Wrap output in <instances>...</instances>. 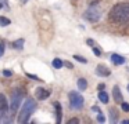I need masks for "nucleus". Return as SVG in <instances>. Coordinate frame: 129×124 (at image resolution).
Wrapping results in <instances>:
<instances>
[{
    "instance_id": "obj_27",
    "label": "nucleus",
    "mask_w": 129,
    "mask_h": 124,
    "mask_svg": "<svg viewBox=\"0 0 129 124\" xmlns=\"http://www.w3.org/2000/svg\"><path fill=\"white\" fill-rule=\"evenodd\" d=\"M86 44H87V46H90V47H93V46H94V41H93L92 39H87V40H86Z\"/></svg>"
},
{
    "instance_id": "obj_4",
    "label": "nucleus",
    "mask_w": 129,
    "mask_h": 124,
    "mask_svg": "<svg viewBox=\"0 0 129 124\" xmlns=\"http://www.w3.org/2000/svg\"><path fill=\"white\" fill-rule=\"evenodd\" d=\"M83 18L86 19L87 22H92V24L99 22L101 18V8L99 7L97 4L89 6V8L83 13Z\"/></svg>"
},
{
    "instance_id": "obj_17",
    "label": "nucleus",
    "mask_w": 129,
    "mask_h": 124,
    "mask_svg": "<svg viewBox=\"0 0 129 124\" xmlns=\"http://www.w3.org/2000/svg\"><path fill=\"white\" fill-rule=\"evenodd\" d=\"M10 24H11V21L7 17H0V26H9Z\"/></svg>"
},
{
    "instance_id": "obj_23",
    "label": "nucleus",
    "mask_w": 129,
    "mask_h": 124,
    "mask_svg": "<svg viewBox=\"0 0 129 124\" xmlns=\"http://www.w3.org/2000/svg\"><path fill=\"white\" fill-rule=\"evenodd\" d=\"M62 63H64V66H65V68H68V69H72L74 68V65L70 62V61H64V59H62Z\"/></svg>"
},
{
    "instance_id": "obj_18",
    "label": "nucleus",
    "mask_w": 129,
    "mask_h": 124,
    "mask_svg": "<svg viewBox=\"0 0 129 124\" xmlns=\"http://www.w3.org/2000/svg\"><path fill=\"white\" fill-rule=\"evenodd\" d=\"M74 59L81 62V63H87V59L85 57H82V55H74Z\"/></svg>"
},
{
    "instance_id": "obj_15",
    "label": "nucleus",
    "mask_w": 129,
    "mask_h": 124,
    "mask_svg": "<svg viewBox=\"0 0 129 124\" xmlns=\"http://www.w3.org/2000/svg\"><path fill=\"white\" fill-rule=\"evenodd\" d=\"M99 99H100V102H103V103H108V101H110L108 94H107L106 91L101 90L100 92H99Z\"/></svg>"
},
{
    "instance_id": "obj_31",
    "label": "nucleus",
    "mask_w": 129,
    "mask_h": 124,
    "mask_svg": "<svg viewBox=\"0 0 129 124\" xmlns=\"http://www.w3.org/2000/svg\"><path fill=\"white\" fill-rule=\"evenodd\" d=\"M99 91H101V90H104V88H106V84H99Z\"/></svg>"
},
{
    "instance_id": "obj_33",
    "label": "nucleus",
    "mask_w": 129,
    "mask_h": 124,
    "mask_svg": "<svg viewBox=\"0 0 129 124\" xmlns=\"http://www.w3.org/2000/svg\"><path fill=\"white\" fill-rule=\"evenodd\" d=\"M3 7H4V4H3V3H0V10H2Z\"/></svg>"
},
{
    "instance_id": "obj_13",
    "label": "nucleus",
    "mask_w": 129,
    "mask_h": 124,
    "mask_svg": "<svg viewBox=\"0 0 129 124\" xmlns=\"http://www.w3.org/2000/svg\"><path fill=\"white\" fill-rule=\"evenodd\" d=\"M11 47H13L14 50L22 51V50H24V39H18V40L13 41V43H11Z\"/></svg>"
},
{
    "instance_id": "obj_22",
    "label": "nucleus",
    "mask_w": 129,
    "mask_h": 124,
    "mask_svg": "<svg viewBox=\"0 0 129 124\" xmlns=\"http://www.w3.org/2000/svg\"><path fill=\"white\" fill-rule=\"evenodd\" d=\"M121 107H122L123 112H129V103L128 102H122V103H121Z\"/></svg>"
},
{
    "instance_id": "obj_26",
    "label": "nucleus",
    "mask_w": 129,
    "mask_h": 124,
    "mask_svg": "<svg viewBox=\"0 0 129 124\" xmlns=\"http://www.w3.org/2000/svg\"><path fill=\"white\" fill-rule=\"evenodd\" d=\"M79 123V120H78V118H71V120H68V124H78Z\"/></svg>"
},
{
    "instance_id": "obj_11",
    "label": "nucleus",
    "mask_w": 129,
    "mask_h": 124,
    "mask_svg": "<svg viewBox=\"0 0 129 124\" xmlns=\"http://www.w3.org/2000/svg\"><path fill=\"white\" fill-rule=\"evenodd\" d=\"M111 62L114 63L115 66H121L126 62V59H125V57H122V55H119V54H112L111 55Z\"/></svg>"
},
{
    "instance_id": "obj_3",
    "label": "nucleus",
    "mask_w": 129,
    "mask_h": 124,
    "mask_svg": "<svg viewBox=\"0 0 129 124\" xmlns=\"http://www.w3.org/2000/svg\"><path fill=\"white\" fill-rule=\"evenodd\" d=\"M25 96V90L24 88H15V90H13L11 92V102H10V112H11V114H14L15 112H17L18 106L21 105V102H22V98Z\"/></svg>"
},
{
    "instance_id": "obj_32",
    "label": "nucleus",
    "mask_w": 129,
    "mask_h": 124,
    "mask_svg": "<svg viewBox=\"0 0 129 124\" xmlns=\"http://www.w3.org/2000/svg\"><path fill=\"white\" fill-rule=\"evenodd\" d=\"M122 123H123V124H129V120H123Z\"/></svg>"
},
{
    "instance_id": "obj_5",
    "label": "nucleus",
    "mask_w": 129,
    "mask_h": 124,
    "mask_svg": "<svg viewBox=\"0 0 129 124\" xmlns=\"http://www.w3.org/2000/svg\"><path fill=\"white\" fill-rule=\"evenodd\" d=\"M68 99H70V107L72 110H81L83 107L85 99L82 96V94L76 92V91H71L68 94Z\"/></svg>"
},
{
    "instance_id": "obj_14",
    "label": "nucleus",
    "mask_w": 129,
    "mask_h": 124,
    "mask_svg": "<svg viewBox=\"0 0 129 124\" xmlns=\"http://www.w3.org/2000/svg\"><path fill=\"white\" fill-rule=\"evenodd\" d=\"M76 84H78V88L81 91H85L87 88V80L83 79V77H81V79L78 80V83H76Z\"/></svg>"
},
{
    "instance_id": "obj_30",
    "label": "nucleus",
    "mask_w": 129,
    "mask_h": 124,
    "mask_svg": "<svg viewBox=\"0 0 129 124\" xmlns=\"http://www.w3.org/2000/svg\"><path fill=\"white\" fill-rule=\"evenodd\" d=\"M92 110H93V112H96V113H97V112H101L99 106H92Z\"/></svg>"
},
{
    "instance_id": "obj_25",
    "label": "nucleus",
    "mask_w": 129,
    "mask_h": 124,
    "mask_svg": "<svg viewBox=\"0 0 129 124\" xmlns=\"http://www.w3.org/2000/svg\"><path fill=\"white\" fill-rule=\"evenodd\" d=\"M26 76L29 77V79H34V80H38V81H40L42 83V80L39 79V77H36V76H34V74H29V73H26Z\"/></svg>"
},
{
    "instance_id": "obj_24",
    "label": "nucleus",
    "mask_w": 129,
    "mask_h": 124,
    "mask_svg": "<svg viewBox=\"0 0 129 124\" xmlns=\"http://www.w3.org/2000/svg\"><path fill=\"white\" fill-rule=\"evenodd\" d=\"M3 76H6V77H10V76H13V72L11 70H3Z\"/></svg>"
},
{
    "instance_id": "obj_34",
    "label": "nucleus",
    "mask_w": 129,
    "mask_h": 124,
    "mask_svg": "<svg viewBox=\"0 0 129 124\" xmlns=\"http://www.w3.org/2000/svg\"><path fill=\"white\" fill-rule=\"evenodd\" d=\"M26 2H28V0H21V3H22V4H25Z\"/></svg>"
},
{
    "instance_id": "obj_7",
    "label": "nucleus",
    "mask_w": 129,
    "mask_h": 124,
    "mask_svg": "<svg viewBox=\"0 0 129 124\" xmlns=\"http://www.w3.org/2000/svg\"><path fill=\"white\" fill-rule=\"evenodd\" d=\"M96 74H97V76H100V77H108L110 74H111V70H110L106 65L100 63V65L96 66Z\"/></svg>"
},
{
    "instance_id": "obj_9",
    "label": "nucleus",
    "mask_w": 129,
    "mask_h": 124,
    "mask_svg": "<svg viewBox=\"0 0 129 124\" xmlns=\"http://www.w3.org/2000/svg\"><path fill=\"white\" fill-rule=\"evenodd\" d=\"M53 106H54V110H56V121H57V124H60V123H61V118H62V107H61V103H60L58 101H56L53 103Z\"/></svg>"
},
{
    "instance_id": "obj_35",
    "label": "nucleus",
    "mask_w": 129,
    "mask_h": 124,
    "mask_svg": "<svg viewBox=\"0 0 129 124\" xmlns=\"http://www.w3.org/2000/svg\"><path fill=\"white\" fill-rule=\"evenodd\" d=\"M126 88H128V92H129V84H128V87H126Z\"/></svg>"
},
{
    "instance_id": "obj_20",
    "label": "nucleus",
    "mask_w": 129,
    "mask_h": 124,
    "mask_svg": "<svg viewBox=\"0 0 129 124\" xmlns=\"http://www.w3.org/2000/svg\"><path fill=\"white\" fill-rule=\"evenodd\" d=\"M97 121L99 123H104L106 121V117H104V114L101 112H97Z\"/></svg>"
},
{
    "instance_id": "obj_29",
    "label": "nucleus",
    "mask_w": 129,
    "mask_h": 124,
    "mask_svg": "<svg viewBox=\"0 0 129 124\" xmlns=\"http://www.w3.org/2000/svg\"><path fill=\"white\" fill-rule=\"evenodd\" d=\"M87 4L93 6V4H97V0H87Z\"/></svg>"
},
{
    "instance_id": "obj_1",
    "label": "nucleus",
    "mask_w": 129,
    "mask_h": 124,
    "mask_svg": "<svg viewBox=\"0 0 129 124\" xmlns=\"http://www.w3.org/2000/svg\"><path fill=\"white\" fill-rule=\"evenodd\" d=\"M108 19L114 25H125L129 22V3H118L112 6L108 13Z\"/></svg>"
},
{
    "instance_id": "obj_21",
    "label": "nucleus",
    "mask_w": 129,
    "mask_h": 124,
    "mask_svg": "<svg viewBox=\"0 0 129 124\" xmlns=\"http://www.w3.org/2000/svg\"><path fill=\"white\" fill-rule=\"evenodd\" d=\"M4 50H6V43L4 41H0V57L4 54Z\"/></svg>"
},
{
    "instance_id": "obj_28",
    "label": "nucleus",
    "mask_w": 129,
    "mask_h": 124,
    "mask_svg": "<svg viewBox=\"0 0 129 124\" xmlns=\"http://www.w3.org/2000/svg\"><path fill=\"white\" fill-rule=\"evenodd\" d=\"M0 3H3V4H4V7H6V8H9V0H0Z\"/></svg>"
},
{
    "instance_id": "obj_12",
    "label": "nucleus",
    "mask_w": 129,
    "mask_h": 124,
    "mask_svg": "<svg viewBox=\"0 0 129 124\" xmlns=\"http://www.w3.org/2000/svg\"><path fill=\"white\" fill-rule=\"evenodd\" d=\"M110 121L111 123H117L118 118H119V114H118V110L115 107H110Z\"/></svg>"
},
{
    "instance_id": "obj_19",
    "label": "nucleus",
    "mask_w": 129,
    "mask_h": 124,
    "mask_svg": "<svg viewBox=\"0 0 129 124\" xmlns=\"http://www.w3.org/2000/svg\"><path fill=\"white\" fill-rule=\"evenodd\" d=\"M93 54L96 55V57H100L101 55V51H100V47H97L94 44V46H93Z\"/></svg>"
},
{
    "instance_id": "obj_2",
    "label": "nucleus",
    "mask_w": 129,
    "mask_h": 124,
    "mask_svg": "<svg viewBox=\"0 0 129 124\" xmlns=\"http://www.w3.org/2000/svg\"><path fill=\"white\" fill-rule=\"evenodd\" d=\"M36 107H38V105H36V101H35L34 98H26L25 102L22 103V106H21L20 113H18V116H17L18 123H21V124L28 123L29 117L34 114V112L36 110Z\"/></svg>"
},
{
    "instance_id": "obj_16",
    "label": "nucleus",
    "mask_w": 129,
    "mask_h": 124,
    "mask_svg": "<svg viewBox=\"0 0 129 124\" xmlns=\"http://www.w3.org/2000/svg\"><path fill=\"white\" fill-rule=\"evenodd\" d=\"M51 63H53V68H54V69H61L62 66H64L62 59H60V58H54V59L51 61Z\"/></svg>"
},
{
    "instance_id": "obj_6",
    "label": "nucleus",
    "mask_w": 129,
    "mask_h": 124,
    "mask_svg": "<svg viewBox=\"0 0 129 124\" xmlns=\"http://www.w3.org/2000/svg\"><path fill=\"white\" fill-rule=\"evenodd\" d=\"M7 110H9V103H7V99L4 96V94H0V123L4 121L7 116Z\"/></svg>"
},
{
    "instance_id": "obj_8",
    "label": "nucleus",
    "mask_w": 129,
    "mask_h": 124,
    "mask_svg": "<svg viewBox=\"0 0 129 124\" xmlns=\"http://www.w3.org/2000/svg\"><path fill=\"white\" fill-rule=\"evenodd\" d=\"M35 94H36V98L40 99V101H45V99H47L50 96V91L43 88V87H38L35 90Z\"/></svg>"
},
{
    "instance_id": "obj_10",
    "label": "nucleus",
    "mask_w": 129,
    "mask_h": 124,
    "mask_svg": "<svg viewBox=\"0 0 129 124\" xmlns=\"http://www.w3.org/2000/svg\"><path fill=\"white\" fill-rule=\"evenodd\" d=\"M112 96H114V101L117 103H122L123 102V96H122V92H121V88L118 85H114L112 88Z\"/></svg>"
}]
</instances>
